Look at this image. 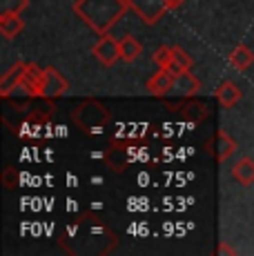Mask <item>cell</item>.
<instances>
[{"label": "cell", "instance_id": "7402d4cb", "mask_svg": "<svg viewBox=\"0 0 254 256\" xmlns=\"http://www.w3.org/2000/svg\"><path fill=\"white\" fill-rule=\"evenodd\" d=\"M168 4H170V9H178L185 4V0H168Z\"/></svg>", "mask_w": 254, "mask_h": 256}, {"label": "cell", "instance_id": "277c9868", "mask_svg": "<svg viewBox=\"0 0 254 256\" xmlns=\"http://www.w3.org/2000/svg\"><path fill=\"white\" fill-rule=\"evenodd\" d=\"M92 56L100 62L102 67H114L120 60V40H116L112 34L98 38L94 47H92Z\"/></svg>", "mask_w": 254, "mask_h": 256}, {"label": "cell", "instance_id": "ffe728a7", "mask_svg": "<svg viewBox=\"0 0 254 256\" xmlns=\"http://www.w3.org/2000/svg\"><path fill=\"white\" fill-rule=\"evenodd\" d=\"M0 180H2L4 190H16V187H18V170H16V167H4Z\"/></svg>", "mask_w": 254, "mask_h": 256}, {"label": "cell", "instance_id": "7a4b0ae2", "mask_svg": "<svg viewBox=\"0 0 254 256\" xmlns=\"http://www.w3.org/2000/svg\"><path fill=\"white\" fill-rule=\"evenodd\" d=\"M110 116H112L110 110H107L100 100H96V98H87V100L78 102L74 107V112H72L74 125L85 136H90V138L98 136L100 132L105 130L107 122H110Z\"/></svg>", "mask_w": 254, "mask_h": 256}, {"label": "cell", "instance_id": "3957f363", "mask_svg": "<svg viewBox=\"0 0 254 256\" xmlns=\"http://www.w3.org/2000/svg\"><path fill=\"white\" fill-rule=\"evenodd\" d=\"M130 12H134L148 27H154L170 12L168 0H127Z\"/></svg>", "mask_w": 254, "mask_h": 256}, {"label": "cell", "instance_id": "d6986e66", "mask_svg": "<svg viewBox=\"0 0 254 256\" xmlns=\"http://www.w3.org/2000/svg\"><path fill=\"white\" fill-rule=\"evenodd\" d=\"M172 56H174V62H176V65L180 67V70H192L194 60H192V56H190V54L185 52L183 47L172 45Z\"/></svg>", "mask_w": 254, "mask_h": 256}, {"label": "cell", "instance_id": "44dd1931", "mask_svg": "<svg viewBox=\"0 0 254 256\" xmlns=\"http://www.w3.org/2000/svg\"><path fill=\"white\" fill-rule=\"evenodd\" d=\"M218 254H236V250L230 248L228 243H221V245H218Z\"/></svg>", "mask_w": 254, "mask_h": 256}, {"label": "cell", "instance_id": "7c38bea8", "mask_svg": "<svg viewBox=\"0 0 254 256\" xmlns=\"http://www.w3.org/2000/svg\"><path fill=\"white\" fill-rule=\"evenodd\" d=\"M214 96H216V100L221 102V107H226V110H232V107H234V105H238V100L243 98V92L238 90L236 82H232V80H223L221 85L216 87Z\"/></svg>", "mask_w": 254, "mask_h": 256}, {"label": "cell", "instance_id": "ac0fdd59", "mask_svg": "<svg viewBox=\"0 0 254 256\" xmlns=\"http://www.w3.org/2000/svg\"><path fill=\"white\" fill-rule=\"evenodd\" d=\"M29 7V0H0V14H22Z\"/></svg>", "mask_w": 254, "mask_h": 256}, {"label": "cell", "instance_id": "8992f818", "mask_svg": "<svg viewBox=\"0 0 254 256\" xmlns=\"http://www.w3.org/2000/svg\"><path fill=\"white\" fill-rule=\"evenodd\" d=\"M205 150L216 158V163H226L230 156L236 152V140H234L226 130H216V134L205 142Z\"/></svg>", "mask_w": 254, "mask_h": 256}, {"label": "cell", "instance_id": "8fae6325", "mask_svg": "<svg viewBox=\"0 0 254 256\" xmlns=\"http://www.w3.org/2000/svg\"><path fill=\"white\" fill-rule=\"evenodd\" d=\"M172 110H178L180 116H185L188 120L196 122V125H201L205 118L210 116L208 105L203 100H196V98H185V102H180L178 107H172Z\"/></svg>", "mask_w": 254, "mask_h": 256}, {"label": "cell", "instance_id": "9a60e30c", "mask_svg": "<svg viewBox=\"0 0 254 256\" xmlns=\"http://www.w3.org/2000/svg\"><path fill=\"white\" fill-rule=\"evenodd\" d=\"M22 29H25V20L20 18V14H0V34L7 40L16 38Z\"/></svg>", "mask_w": 254, "mask_h": 256}, {"label": "cell", "instance_id": "ba28073f", "mask_svg": "<svg viewBox=\"0 0 254 256\" xmlns=\"http://www.w3.org/2000/svg\"><path fill=\"white\" fill-rule=\"evenodd\" d=\"M25 65L27 62H16L12 70H7L0 78V96L9 98L14 92L20 90L22 85V74H25Z\"/></svg>", "mask_w": 254, "mask_h": 256}, {"label": "cell", "instance_id": "5bb4252c", "mask_svg": "<svg viewBox=\"0 0 254 256\" xmlns=\"http://www.w3.org/2000/svg\"><path fill=\"white\" fill-rule=\"evenodd\" d=\"M230 65L236 72H248L254 65V52L246 45H236L230 52Z\"/></svg>", "mask_w": 254, "mask_h": 256}, {"label": "cell", "instance_id": "5b68a950", "mask_svg": "<svg viewBox=\"0 0 254 256\" xmlns=\"http://www.w3.org/2000/svg\"><path fill=\"white\" fill-rule=\"evenodd\" d=\"M70 90V82L62 76L56 67H45L42 70V82H40V96L38 98H58L62 94H67Z\"/></svg>", "mask_w": 254, "mask_h": 256}, {"label": "cell", "instance_id": "9c48e42d", "mask_svg": "<svg viewBox=\"0 0 254 256\" xmlns=\"http://www.w3.org/2000/svg\"><path fill=\"white\" fill-rule=\"evenodd\" d=\"M174 74L170 70H163V67H158V72L154 74L152 78L148 80V92L152 94L156 98H165L170 96V92H172V85H174Z\"/></svg>", "mask_w": 254, "mask_h": 256}, {"label": "cell", "instance_id": "30bf717a", "mask_svg": "<svg viewBox=\"0 0 254 256\" xmlns=\"http://www.w3.org/2000/svg\"><path fill=\"white\" fill-rule=\"evenodd\" d=\"M42 70H45V67H38V65H34V62H27V65H25V74H22L20 90H25L27 98H38V96H40Z\"/></svg>", "mask_w": 254, "mask_h": 256}, {"label": "cell", "instance_id": "6da1fadb", "mask_svg": "<svg viewBox=\"0 0 254 256\" xmlns=\"http://www.w3.org/2000/svg\"><path fill=\"white\" fill-rule=\"evenodd\" d=\"M72 9L82 22L90 24L92 32L105 36L130 12V4L127 0H74Z\"/></svg>", "mask_w": 254, "mask_h": 256}, {"label": "cell", "instance_id": "e0dca14e", "mask_svg": "<svg viewBox=\"0 0 254 256\" xmlns=\"http://www.w3.org/2000/svg\"><path fill=\"white\" fill-rule=\"evenodd\" d=\"M152 60L156 62V67H163V70H172L176 62H174V56H172V47L170 45H160L156 47V52L152 54Z\"/></svg>", "mask_w": 254, "mask_h": 256}, {"label": "cell", "instance_id": "52a82bcc", "mask_svg": "<svg viewBox=\"0 0 254 256\" xmlns=\"http://www.w3.org/2000/svg\"><path fill=\"white\" fill-rule=\"evenodd\" d=\"M201 87H203V82L194 76L192 70H185V72L176 74L170 96H174V98H192V96H196V92L201 90Z\"/></svg>", "mask_w": 254, "mask_h": 256}, {"label": "cell", "instance_id": "4fadbf2b", "mask_svg": "<svg viewBox=\"0 0 254 256\" xmlns=\"http://www.w3.org/2000/svg\"><path fill=\"white\" fill-rule=\"evenodd\" d=\"M232 178L243 187L254 185V158H250V156L238 158L232 167Z\"/></svg>", "mask_w": 254, "mask_h": 256}, {"label": "cell", "instance_id": "2e32d148", "mask_svg": "<svg viewBox=\"0 0 254 256\" xmlns=\"http://www.w3.org/2000/svg\"><path fill=\"white\" fill-rule=\"evenodd\" d=\"M140 54H143V45L138 42V38L134 36L120 38V60L123 62H134Z\"/></svg>", "mask_w": 254, "mask_h": 256}]
</instances>
